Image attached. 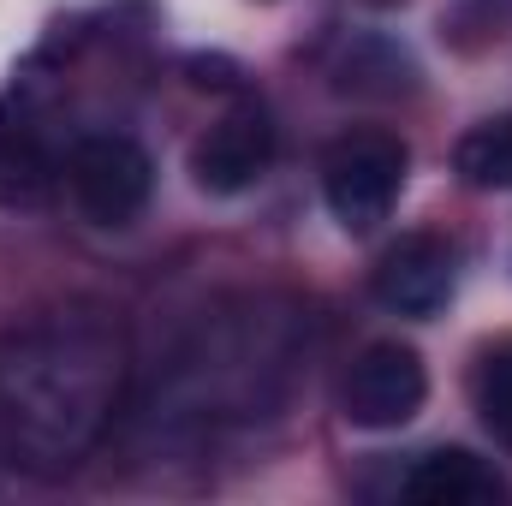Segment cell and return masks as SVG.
<instances>
[{"label":"cell","mask_w":512,"mask_h":506,"mask_svg":"<svg viewBox=\"0 0 512 506\" xmlns=\"http://www.w3.org/2000/svg\"><path fill=\"white\" fill-rule=\"evenodd\" d=\"M131 346L108 304H60L0 334V465L72 477L120 417Z\"/></svg>","instance_id":"6da1fadb"},{"label":"cell","mask_w":512,"mask_h":506,"mask_svg":"<svg viewBox=\"0 0 512 506\" xmlns=\"http://www.w3.org/2000/svg\"><path fill=\"white\" fill-rule=\"evenodd\" d=\"M411 149L393 131H346L322 155V197L346 233H376L405 191Z\"/></svg>","instance_id":"7a4b0ae2"},{"label":"cell","mask_w":512,"mask_h":506,"mask_svg":"<svg viewBox=\"0 0 512 506\" xmlns=\"http://www.w3.org/2000/svg\"><path fill=\"white\" fill-rule=\"evenodd\" d=\"M66 185H72V203L90 227H131L155 191V161L126 131H96L72 149Z\"/></svg>","instance_id":"3957f363"},{"label":"cell","mask_w":512,"mask_h":506,"mask_svg":"<svg viewBox=\"0 0 512 506\" xmlns=\"http://www.w3.org/2000/svg\"><path fill=\"white\" fill-rule=\"evenodd\" d=\"M429 399V370L411 346L399 340H376L352 358V370L340 381V411L358 429H399L423 411Z\"/></svg>","instance_id":"277c9868"},{"label":"cell","mask_w":512,"mask_h":506,"mask_svg":"<svg viewBox=\"0 0 512 506\" xmlns=\"http://www.w3.org/2000/svg\"><path fill=\"white\" fill-rule=\"evenodd\" d=\"M268 167H274V120H268V108H256V102L227 108L215 126L197 137V149H191V179H197V191H209V197H239V191H251V185H262Z\"/></svg>","instance_id":"5b68a950"},{"label":"cell","mask_w":512,"mask_h":506,"mask_svg":"<svg viewBox=\"0 0 512 506\" xmlns=\"http://www.w3.org/2000/svg\"><path fill=\"white\" fill-rule=\"evenodd\" d=\"M453 280H459V251L441 233H405L376 262L370 292L382 298L393 316H435L453 298Z\"/></svg>","instance_id":"8992f818"},{"label":"cell","mask_w":512,"mask_h":506,"mask_svg":"<svg viewBox=\"0 0 512 506\" xmlns=\"http://www.w3.org/2000/svg\"><path fill=\"white\" fill-rule=\"evenodd\" d=\"M399 495L417 501V506H495L507 495V483H501V471L483 465L477 453L441 447V453H423V459L405 471Z\"/></svg>","instance_id":"52a82bcc"},{"label":"cell","mask_w":512,"mask_h":506,"mask_svg":"<svg viewBox=\"0 0 512 506\" xmlns=\"http://www.w3.org/2000/svg\"><path fill=\"white\" fill-rule=\"evenodd\" d=\"M54 185V161L42 137L12 108H0V209H36Z\"/></svg>","instance_id":"ba28073f"},{"label":"cell","mask_w":512,"mask_h":506,"mask_svg":"<svg viewBox=\"0 0 512 506\" xmlns=\"http://www.w3.org/2000/svg\"><path fill=\"white\" fill-rule=\"evenodd\" d=\"M453 167H459L465 185H477V191H512V114L465 131L459 149H453Z\"/></svg>","instance_id":"9c48e42d"},{"label":"cell","mask_w":512,"mask_h":506,"mask_svg":"<svg viewBox=\"0 0 512 506\" xmlns=\"http://www.w3.org/2000/svg\"><path fill=\"white\" fill-rule=\"evenodd\" d=\"M477 417H483V429L512 453V340L489 346L483 364H477Z\"/></svg>","instance_id":"30bf717a"}]
</instances>
